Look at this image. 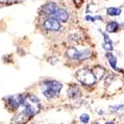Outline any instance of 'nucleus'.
<instances>
[{
  "label": "nucleus",
  "instance_id": "f257e3e1",
  "mask_svg": "<svg viewBox=\"0 0 124 124\" xmlns=\"http://www.w3.org/2000/svg\"><path fill=\"white\" fill-rule=\"evenodd\" d=\"M22 105L24 106V110L22 111L21 115L23 117H26V119L31 118L32 116H35L41 110L39 98L35 95H32V94L25 96Z\"/></svg>",
  "mask_w": 124,
  "mask_h": 124
},
{
  "label": "nucleus",
  "instance_id": "f03ea898",
  "mask_svg": "<svg viewBox=\"0 0 124 124\" xmlns=\"http://www.w3.org/2000/svg\"><path fill=\"white\" fill-rule=\"evenodd\" d=\"M63 88V85L57 80H47L43 84L42 92L43 95L49 99L59 96L61 89Z\"/></svg>",
  "mask_w": 124,
  "mask_h": 124
},
{
  "label": "nucleus",
  "instance_id": "7ed1b4c3",
  "mask_svg": "<svg viewBox=\"0 0 124 124\" xmlns=\"http://www.w3.org/2000/svg\"><path fill=\"white\" fill-rule=\"evenodd\" d=\"M76 77H77V79L84 85L90 86V85H93L97 81V78H96L95 74L92 70H87V69L79 70L77 73Z\"/></svg>",
  "mask_w": 124,
  "mask_h": 124
},
{
  "label": "nucleus",
  "instance_id": "20e7f679",
  "mask_svg": "<svg viewBox=\"0 0 124 124\" xmlns=\"http://www.w3.org/2000/svg\"><path fill=\"white\" fill-rule=\"evenodd\" d=\"M67 56L71 59V60H78V61H82L86 60L91 56V52L89 50H78L76 48L70 47L67 51Z\"/></svg>",
  "mask_w": 124,
  "mask_h": 124
},
{
  "label": "nucleus",
  "instance_id": "39448f33",
  "mask_svg": "<svg viewBox=\"0 0 124 124\" xmlns=\"http://www.w3.org/2000/svg\"><path fill=\"white\" fill-rule=\"evenodd\" d=\"M25 96L23 94H15V95H9L5 97L6 105L10 110H16L23 104Z\"/></svg>",
  "mask_w": 124,
  "mask_h": 124
},
{
  "label": "nucleus",
  "instance_id": "423d86ee",
  "mask_svg": "<svg viewBox=\"0 0 124 124\" xmlns=\"http://www.w3.org/2000/svg\"><path fill=\"white\" fill-rule=\"evenodd\" d=\"M44 27L48 31H52V32H56L59 31L61 28V22H59L58 20L52 17H48L44 21Z\"/></svg>",
  "mask_w": 124,
  "mask_h": 124
},
{
  "label": "nucleus",
  "instance_id": "0eeeda50",
  "mask_svg": "<svg viewBox=\"0 0 124 124\" xmlns=\"http://www.w3.org/2000/svg\"><path fill=\"white\" fill-rule=\"evenodd\" d=\"M52 18H55L56 20H58L59 22H66L67 20L69 19V13L67 10L63 9V8H57L54 13L52 14L51 16Z\"/></svg>",
  "mask_w": 124,
  "mask_h": 124
},
{
  "label": "nucleus",
  "instance_id": "6e6552de",
  "mask_svg": "<svg viewBox=\"0 0 124 124\" xmlns=\"http://www.w3.org/2000/svg\"><path fill=\"white\" fill-rule=\"evenodd\" d=\"M57 8H58V5H57L56 3H54V2H50V3L46 4V5L43 7L42 11H43L44 15H46L47 17H51L52 14L54 13V11H55Z\"/></svg>",
  "mask_w": 124,
  "mask_h": 124
},
{
  "label": "nucleus",
  "instance_id": "1a4fd4ad",
  "mask_svg": "<svg viewBox=\"0 0 124 124\" xmlns=\"http://www.w3.org/2000/svg\"><path fill=\"white\" fill-rule=\"evenodd\" d=\"M105 57H106V59H107V61H108V63H109V66L114 70H116V71H120L119 70V69L117 68V59H116V57L113 55L112 53H106V55H105Z\"/></svg>",
  "mask_w": 124,
  "mask_h": 124
},
{
  "label": "nucleus",
  "instance_id": "9d476101",
  "mask_svg": "<svg viewBox=\"0 0 124 124\" xmlns=\"http://www.w3.org/2000/svg\"><path fill=\"white\" fill-rule=\"evenodd\" d=\"M119 29V24L115 21H111L106 25V31L108 33H114L117 32Z\"/></svg>",
  "mask_w": 124,
  "mask_h": 124
},
{
  "label": "nucleus",
  "instance_id": "9b49d317",
  "mask_svg": "<svg viewBox=\"0 0 124 124\" xmlns=\"http://www.w3.org/2000/svg\"><path fill=\"white\" fill-rule=\"evenodd\" d=\"M103 34V39H104V43H103V48H104L106 51H112L113 50V46H112V41L109 39V37L104 34V33H102Z\"/></svg>",
  "mask_w": 124,
  "mask_h": 124
},
{
  "label": "nucleus",
  "instance_id": "f8f14e48",
  "mask_svg": "<svg viewBox=\"0 0 124 124\" xmlns=\"http://www.w3.org/2000/svg\"><path fill=\"white\" fill-rule=\"evenodd\" d=\"M68 93H69L70 97H76L80 93V91H79V88L78 86H70L69 91H68Z\"/></svg>",
  "mask_w": 124,
  "mask_h": 124
},
{
  "label": "nucleus",
  "instance_id": "ddd939ff",
  "mask_svg": "<svg viewBox=\"0 0 124 124\" xmlns=\"http://www.w3.org/2000/svg\"><path fill=\"white\" fill-rule=\"evenodd\" d=\"M121 13L120 8H115V7H110L107 9V14L109 16H118Z\"/></svg>",
  "mask_w": 124,
  "mask_h": 124
},
{
  "label": "nucleus",
  "instance_id": "4468645a",
  "mask_svg": "<svg viewBox=\"0 0 124 124\" xmlns=\"http://www.w3.org/2000/svg\"><path fill=\"white\" fill-rule=\"evenodd\" d=\"M89 115L88 114H86V113H82V114H80V116H79V120L82 122V123H88L89 122Z\"/></svg>",
  "mask_w": 124,
  "mask_h": 124
},
{
  "label": "nucleus",
  "instance_id": "2eb2a0df",
  "mask_svg": "<svg viewBox=\"0 0 124 124\" xmlns=\"http://www.w3.org/2000/svg\"><path fill=\"white\" fill-rule=\"evenodd\" d=\"M109 108H110L111 111H119V110H121V109L123 108V104L117 105V106H110Z\"/></svg>",
  "mask_w": 124,
  "mask_h": 124
},
{
  "label": "nucleus",
  "instance_id": "dca6fc26",
  "mask_svg": "<svg viewBox=\"0 0 124 124\" xmlns=\"http://www.w3.org/2000/svg\"><path fill=\"white\" fill-rule=\"evenodd\" d=\"M106 124H114V123H113L112 121H110V122H106Z\"/></svg>",
  "mask_w": 124,
  "mask_h": 124
},
{
  "label": "nucleus",
  "instance_id": "f3484780",
  "mask_svg": "<svg viewBox=\"0 0 124 124\" xmlns=\"http://www.w3.org/2000/svg\"><path fill=\"white\" fill-rule=\"evenodd\" d=\"M95 124H99V123H95Z\"/></svg>",
  "mask_w": 124,
  "mask_h": 124
}]
</instances>
